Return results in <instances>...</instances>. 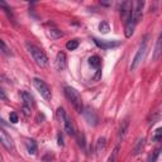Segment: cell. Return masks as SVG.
Returning <instances> with one entry per match:
<instances>
[{"label": "cell", "instance_id": "obj_1", "mask_svg": "<svg viewBox=\"0 0 162 162\" xmlns=\"http://www.w3.org/2000/svg\"><path fill=\"white\" fill-rule=\"evenodd\" d=\"M25 47H27V50H28V52L32 55V57H33V60L36 61V63L38 65L39 67L45 68L48 65V58L45 55V52H43L41 48H38L34 45H32V43H29V42L25 43Z\"/></svg>", "mask_w": 162, "mask_h": 162}, {"label": "cell", "instance_id": "obj_2", "mask_svg": "<svg viewBox=\"0 0 162 162\" xmlns=\"http://www.w3.org/2000/svg\"><path fill=\"white\" fill-rule=\"evenodd\" d=\"M65 95H66L67 100L72 104L75 110H76L77 113H84L82 99H81V96H80L77 90H75L74 88H71V86H66V88H65Z\"/></svg>", "mask_w": 162, "mask_h": 162}, {"label": "cell", "instance_id": "obj_3", "mask_svg": "<svg viewBox=\"0 0 162 162\" xmlns=\"http://www.w3.org/2000/svg\"><path fill=\"white\" fill-rule=\"evenodd\" d=\"M147 45H148V37H146V38L142 41V43L139 45V48L136 53V56H134L133 61L131 63V71H134V70H137L138 66L142 63L143 58L146 56V52H147Z\"/></svg>", "mask_w": 162, "mask_h": 162}, {"label": "cell", "instance_id": "obj_4", "mask_svg": "<svg viewBox=\"0 0 162 162\" xmlns=\"http://www.w3.org/2000/svg\"><path fill=\"white\" fill-rule=\"evenodd\" d=\"M33 85H34V88L37 89V91L41 94V96L45 100L47 101H50L51 98H52V95H51V89H50V86H48L45 81L38 79V77H34L33 79Z\"/></svg>", "mask_w": 162, "mask_h": 162}, {"label": "cell", "instance_id": "obj_5", "mask_svg": "<svg viewBox=\"0 0 162 162\" xmlns=\"http://www.w3.org/2000/svg\"><path fill=\"white\" fill-rule=\"evenodd\" d=\"M84 117H85V119L86 122H88L90 126H98V122H99V118H98V114L95 113L94 109H91L90 106L88 108H85V110H84Z\"/></svg>", "mask_w": 162, "mask_h": 162}, {"label": "cell", "instance_id": "obj_6", "mask_svg": "<svg viewBox=\"0 0 162 162\" xmlns=\"http://www.w3.org/2000/svg\"><path fill=\"white\" fill-rule=\"evenodd\" d=\"M143 7H144V1H134L133 3V10H132V18L133 20L138 23L142 19V14H143Z\"/></svg>", "mask_w": 162, "mask_h": 162}, {"label": "cell", "instance_id": "obj_7", "mask_svg": "<svg viewBox=\"0 0 162 162\" xmlns=\"http://www.w3.org/2000/svg\"><path fill=\"white\" fill-rule=\"evenodd\" d=\"M95 45L103 48V50H110V48H114L118 47L120 45L119 41H109V39H98V38H94Z\"/></svg>", "mask_w": 162, "mask_h": 162}, {"label": "cell", "instance_id": "obj_8", "mask_svg": "<svg viewBox=\"0 0 162 162\" xmlns=\"http://www.w3.org/2000/svg\"><path fill=\"white\" fill-rule=\"evenodd\" d=\"M0 141H1V144L8 151H13L14 149L13 139H12V137H10L7 132L4 131V129H0Z\"/></svg>", "mask_w": 162, "mask_h": 162}, {"label": "cell", "instance_id": "obj_9", "mask_svg": "<svg viewBox=\"0 0 162 162\" xmlns=\"http://www.w3.org/2000/svg\"><path fill=\"white\" fill-rule=\"evenodd\" d=\"M133 4L132 1H124L122 3V7H120V14H122V17L126 19V22L131 18V15H132V10H133Z\"/></svg>", "mask_w": 162, "mask_h": 162}, {"label": "cell", "instance_id": "obj_10", "mask_svg": "<svg viewBox=\"0 0 162 162\" xmlns=\"http://www.w3.org/2000/svg\"><path fill=\"white\" fill-rule=\"evenodd\" d=\"M56 68L57 71H63L65 68L67 66V61H66V55H65L63 52H58L57 56H56Z\"/></svg>", "mask_w": 162, "mask_h": 162}, {"label": "cell", "instance_id": "obj_11", "mask_svg": "<svg viewBox=\"0 0 162 162\" xmlns=\"http://www.w3.org/2000/svg\"><path fill=\"white\" fill-rule=\"evenodd\" d=\"M161 56H162V32H161L160 36H158L157 42H156L155 52H153V61H157Z\"/></svg>", "mask_w": 162, "mask_h": 162}, {"label": "cell", "instance_id": "obj_12", "mask_svg": "<svg viewBox=\"0 0 162 162\" xmlns=\"http://www.w3.org/2000/svg\"><path fill=\"white\" fill-rule=\"evenodd\" d=\"M136 22L133 20L132 18V15H131V18H129L127 20V23H126V37L127 38H131L132 34H133V32H134V28H136Z\"/></svg>", "mask_w": 162, "mask_h": 162}, {"label": "cell", "instance_id": "obj_13", "mask_svg": "<svg viewBox=\"0 0 162 162\" xmlns=\"http://www.w3.org/2000/svg\"><path fill=\"white\" fill-rule=\"evenodd\" d=\"M20 96H22V99H23V103L24 104L23 105H27V106H33L34 105V99H33V96H32L28 91H20Z\"/></svg>", "mask_w": 162, "mask_h": 162}, {"label": "cell", "instance_id": "obj_14", "mask_svg": "<svg viewBox=\"0 0 162 162\" xmlns=\"http://www.w3.org/2000/svg\"><path fill=\"white\" fill-rule=\"evenodd\" d=\"M63 124H65V131H66V133L68 134V136H75V128H74V124H72L71 119H70L68 117H66V119H65Z\"/></svg>", "mask_w": 162, "mask_h": 162}, {"label": "cell", "instance_id": "obj_15", "mask_svg": "<svg viewBox=\"0 0 162 162\" xmlns=\"http://www.w3.org/2000/svg\"><path fill=\"white\" fill-rule=\"evenodd\" d=\"M143 146H144V138L141 137V138H138V141L136 143V146H134V149H133V155L134 156H137L142 152V149H143Z\"/></svg>", "mask_w": 162, "mask_h": 162}, {"label": "cell", "instance_id": "obj_16", "mask_svg": "<svg viewBox=\"0 0 162 162\" xmlns=\"http://www.w3.org/2000/svg\"><path fill=\"white\" fill-rule=\"evenodd\" d=\"M128 128H129V120H124L122 122V126L119 128V138L123 139L124 137H126V134L128 132Z\"/></svg>", "mask_w": 162, "mask_h": 162}, {"label": "cell", "instance_id": "obj_17", "mask_svg": "<svg viewBox=\"0 0 162 162\" xmlns=\"http://www.w3.org/2000/svg\"><path fill=\"white\" fill-rule=\"evenodd\" d=\"M25 147H27V151L32 155H34L37 152V144L33 139H28V141L25 142Z\"/></svg>", "mask_w": 162, "mask_h": 162}, {"label": "cell", "instance_id": "obj_18", "mask_svg": "<svg viewBox=\"0 0 162 162\" xmlns=\"http://www.w3.org/2000/svg\"><path fill=\"white\" fill-rule=\"evenodd\" d=\"M105 146H106V139L105 137H100L96 142V152L98 153H101L105 149Z\"/></svg>", "mask_w": 162, "mask_h": 162}, {"label": "cell", "instance_id": "obj_19", "mask_svg": "<svg viewBox=\"0 0 162 162\" xmlns=\"http://www.w3.org/2000/svg\"><path fill=\"white\" fill-rule=\"evenodd\" d=\"M89 65L95 70H100V58L98 56H91L89 58Z\"/></svg>", "mask_w": 162, "mask_h": 162}, {"label": "cell", "instance_id": "obj_20", "mask_svg": "<svg viewBox=\"0 0 162 162\" xmlns=\"http://www.w3.org/2000/svg\"><path fill=\"white\" fill-rule=\"evenodd\" d=\"M79 47V41L77 39H72V41H68L66 43V48L68 51H74V50H76V48Z\"/></svg>", "mask_w": 162, "mask_h": 162}, {"label": "cell", "instance_id": "obj_21", "mask_svg": "<svg viewBox=\"0 0 162 162\" xmlns=\"http://www.w3.org/2000/svg\"><path fill=\"white\" fill-rule=\"evenodd\" d=\"M50 36L53 39H58V38H61V37H63V33L58 29H50Z\"/></svg>", "mask_w": 162, "mask_h": 162}, {"label": "cell", "instance_id": "obj_22", "mask_svg": "<svg viewBox=\"0 0 162 162\" xmlns=\"http://www.w3.org/2000/svg\"><path fill=\"white\" fill-rule=\"evenodd\" d=\"M99 30L101 32V33H108V32L110 30V25L108 22H101V23L99 24Z\"/></svg>", "mask_w": 162, "mask_h": 162}, {"label": "cell", "instance_id": "obj_23", "mask_svg": "<svg viewBox=\"0 0 162 162\" xmlns=\"http://www.w3.org/2000/svg\"><path fill=\"white\" fill-rule=\"evenodd\" d=\"M152 141L153 142H157V141H162V128H157L153 133V137H152Z\"/></svg>", "mask_w": 162, "mask_h": 162}, {"label": "cell", "instance_id": "obj_24", "mask_svg": "<svg viewBox=\"0 0 162 162\" xmlns=\"http://www.w3.org/2000/svg\"><path fill=\"white\" fill-rule=\"evenodd\" d=\"M76 138H77V143H79V146L81 148H85V146H86V142H85V134L84 133H79L77 136H76Z\"/></svg>", "mask_w": 162, "mask_h": 162}, {"label": "cell", "instance_id": "obj_25", "mask_svg": "<svg viewBox=\"0 0 162 162\" xmlns=\"http://www.w3.org/2000/svg\"><path fill=\"white\" fill-rule=\"evenodd\" d=\"M57 118L61 122H65V119H66V113H65L63 108H58V109H57Z\"/></svg>", "mask_w": 162, "mask_h": 162}, {"label": "cell", "instance_id": "obj_26", "mask_svg": "<svg viewBox=\"0 0 162 162\" xmlns=\"http://www.w3.org/2000/svg\"><path fill=\"white\" fill-rule=\"evenodd\" d=\"M0 46H1V52L4 53V55H8V56L12 55V53H10V50L7 47V45H5L4 41H0Z\"/></svg>", "mask_w": 162, "mask_h": 162}, {"label": "cell", "instance_id": "obj_27", "mask_svg": "<svg viewBox=\"0 0 162 162\" xmlns=\"http://www.w3.org/2000/svg\"><path fill=\"white\" fill-rule=\"evenodd\" d=\"M118 151H119V147H117L114 151H113L111 156L109 157V161L108 162H117V157H118Z\"/></svg>", "mask_w": 162, "mask_h": 162}, {"label": "cell", "instance_id": "obj_28", "mask_svg": "<svg viewBox=\"0 0 162 162\" xmlns=\"http://www.w3.org/2000/svg\"><path fill=\"white\" fill-rule=\"evenodd\" d=\"M30 109H32V108L30 106H27V105H23V108H22V111H23V115L25 118H28L30 115Z\"/></svg>", "mask_w": 162, "mask_h": 162}, {"label": "cell", "instance_id": "obj_29", "mask_svg": "<svg viewBox=\"0 0 162 162\" xmlns=\"http://www.w3.org/2000/svg\"><path fill=\"white\" fill-rule=\"evenodd\" d=\"M9 119H10V122H12L13 124H15V123H18V120H19V117H18L17 113H10Z\"/></svg>", "mask_w": 162, "mask_h": 162}, {"label": "cell", "instance_id": "obj_30", "mask_svg": "<svg viewBox=\"0 0 162 162\" xmlns=\"http://www.w3.org/2000/svg\"><path fill=\"white\" fill-rule=\"evenodd\" d=\"M158 155H160V149L155 151L153 155H151V156H149V158H148L147 162H156V160H157V157H158Z\"/></svg>", "mask_w": 162, "mask_h": 162}, {"label": "cell", "instance_id": "obj_31", "mask_svg": "<svg viewBox=\"0 0 162 162\" xmlns=\"http://www.w3.org/2000/svg\"><path fill=\"white\" fill-rule=\"evenodd\" d=\"M57 139H58V146H63V138H62V134L61 133H58Z\"/></svg>", "mask_w": 162, "mask_h": 162}, {"label": "cell", "instance_id": "obj_32", "mask_svg": "<svg viewBox=\"0 0 162 162\" xmlns=\"http://www.w3.org/2000/svg\"><path fill=\"white\" fill-rule=\"evenodd\" d=\"M0 93H1V99H3V100H5V93H4V90H1Z\"/></svg>", "mask_w": 162, "mask_h": 162}]
</instances>
